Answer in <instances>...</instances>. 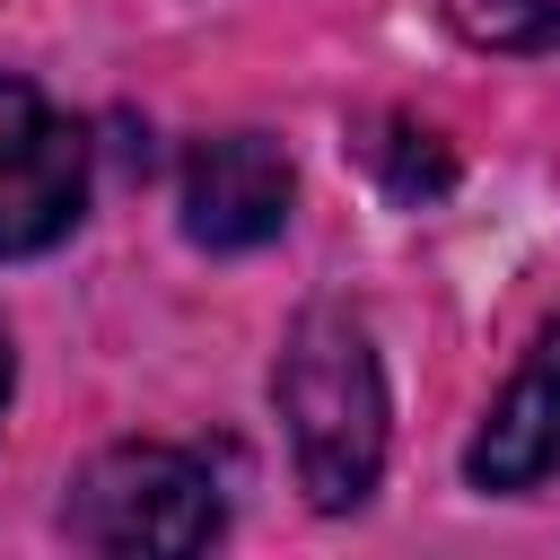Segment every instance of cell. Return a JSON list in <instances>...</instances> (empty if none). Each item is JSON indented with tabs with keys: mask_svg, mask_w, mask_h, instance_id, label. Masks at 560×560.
I'll return each instance as SVG.
<instances>
[{
	"mask_svg": "<svg viewBox=\"0 0 560 560\" xmlns=\"http://www.w3.org/2000/svg\"><path fill=\"white\" fill-rule=\"evenodd\" d=\"M61 525L88 551H201L219 534V481L184 446H105L70 481Z\"/></svg>",
	"mask_w": 560,
	"mask_h": 560,
	"instance_id": "2",
	"label": "cell"
},
{
	"mask_svg": "<svg viewBox=\"0 0 560 560\" xmlns=\"http://www.w3.org/2000/svg\"><path fill=\"white\" fill-rule=\"evenodd\" d=\"M88 210V140L26 79H0V254H44Z\"/></svg>",
	"mask_w": 560,
	"mask_h": 560,
	"instance_id": "3",
	"label": "cell"
},
{
	"mask_svg": "<svg viewBox=\"0 0 560 560\" xmlns=\"http://www.w3.org/2000/svg\"><path fill=\"white\" fill-rule=\"evenodd\" d=\"M551 35H560V9H551Z\"/></svg>",
	"mask_w": 560,
	"mask_h": 560,
	"instance_id": "7",
	"label": "cell"
},
{
	"mask_svg": "<svg viewBox=\"0 0 560 560\" xmlns=\"http://www.w3.org/2000/svg\"><path fill=\"white\" fill-rule=\"evenodd\" d=\"M289 158L262 131H219L184 158V236L210 254H245L262 236H280L289 219Z\"/></svg>",
	"mask_w": 560,
	"mask_h": 560,
	"instance_id": "4",
	"label": "cell"
},
{
	"mask_svg": "<svg viewBox=\"0 0 560 560\" xmlns=\"http://www.w3.org/2000/svg\"><path fill=\"white\" fill-rule=\"evenodd\" d=\"M271 402L289 420V455L315 508H359L385 472V368L350 306H306L280 341Z\"/></svg>",
	"mask_w": 560,
	"mask_h": 560,
	"instance_id": "1",
	"label": "cell"
},
{
	"mask_svg": "<svg viewBox=\"0 0 560 560\" xmlns=\"http://www.w3.org/2000/svg\"><path fill=\"white\" fill-rule=\"evenodd\" d=\"M9 385H18V359H9V332H0V420H9Z\"/></svg>",
	"mask_w": 560,
	"mask_h": 560,
	"instance_id": "6",
	"label": "cell"
},
{
	"mask_svg": "<svg viewBox=\"0 0 560 560\" xmlns=\"http://www.w3.org/2000/svg\"><path fill=\"white\" fill-rule=\"evenodd\" d=\"M542 472H560V324L525 350V368L508 376V394L481 411L464 446L472 490H534Z\"/></svg>",
	"mask_w": 560,
	"mask_h": 560,
	"instance_id": "5",
	"label": "cell"
}]
</instances>
